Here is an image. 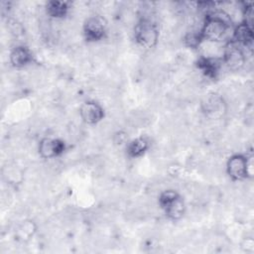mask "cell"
Returning a JSON list of instances; mask_svg holds the SVG:
<instances>
[{
  "label": "cell",
  "instance_id": "1",
  "mask_svg": "<svg viewBox=\"0 0 254 254\" xmlns=\"http://www.w3.org/2000/svg\"><path fill=\"white\" fill-rule=\"evenodd\" d=\"M231 29L232 21L228 14L222 10H211L206 13L198 32L202 41L219 43L227 39Z\"/></svg>",
  "mask_w": 254,
  "mask_h": 254
},
{
  "label": "cell",
  "instance_id": "2",
  "mask_svg": "<svg viewBox=\"0 0 254 254\" xmlns=\"http://www.w3.org/2000/svg\"><path fill=\"white\" fill-rule=\"evenodd\" d=\"M158 202L170 220H180L186 212L184 198L174 190H166L162 191L159 195Z\"/></svg>",
  "mask_w": 254,
  "mask_h": 254
},
{
  "label": "cell",
  "instance_id": "3",
  "mask_svg": "<svg viewBox=\"0 0 254 254\" xmlns=\"http://www.w3.org/2000/svg\"><path fill=\"white\" fill-rule=\"evenodd\" d=\"M134 38L141 48L150 50L158 43L159 29L152 20L142 18L134 27Z\"/></svg>",
  "mask_w": 254,
  "mask_h": 254
},
{
  "label": "cell",
  "instance_id": "4",
  "mask_svg": "<svg viewBox=\"0 0 254 254\" xmlns=\"http://www.w3.org/2000/svg\"><path fill=\"white\" fill-rule=\"evenodd\" d=\"M252 157L234 154L227 160L226 173L233 182L244 181L252 177Z\"/></svg>",
  "mask_w": 254,
  "mask_h": 254
},
{
  "label": "cell",
  "instance_id": "5",
  "mask_svg": "<svg viewBox=\"0 0 254 254\" xmlns=\"http://www.w3.org/2000/svg\"><path fill=\"white\" fill-rule=\"evenodd\" d=\"M107 20L101 15L88 17L82 27V34L86 42L95 43L103 40L107 33Z\"/></svg>",
  "mask_w": 254,
  "mask_h": 254
},
{
  "label": "cell",
  "instance_id": "6",
  "mask_svg": "<svg viewBox=\"0 0 254 254\" xmlns=\"http://www.w3.org/2000/svg\"><path fill=\"white\" fill-rule=\"evenodd\" d=\"M200 109L205 117L217 120L221 119L226 111L227 106L224 98L218 93H208L206 94L200 103Z\"/></svg>",
  "mask_w": 254,
  "mask_h": 254
},
{
  "label": "cell",
  "instance_id": "7",
  "mask_svg": "<svg viewBox=\"0 0 254 254\" xmlns=\"http://www.w3.org/2000/svg\"><path fill=\"white\" fill-rule=\"evenodd\" d=\"M221 62L232 71L241 69L246 62V56L243 48L231 40L227 41L224 46Z\"/></svg>",
  "mask_w": 254,
  "mask_h": 254
},
{
  "label": "cell",
  "instance_id": "8",
  "mask_svg": "<svg viewBox=\"0 0 254 254\" xmlns=\"http://www.w3.org/2000/svg\"><path fill=\"white\" fill-rule=\"evenodd\" d=\"M66 146L64 141L59 138H43L38 146L39 154L44 159H55L64 154Z\"/></svg>",
  "mask_w": 254,
  "mask_h": 254
},
{
  "label": "cell",
  "instance_id": "9",
  "mask_svg": "<svg viewBox=\"0 0 254 254\" xmlns=\"http://www.w3.org/2000/svg\"><path fill=\"white\" fill-rule=\"evenodd\" d=\"M79 115L84 123L88 125H95L104 118L105 112L98 102L87 100L80 105Z\"/></svg>",
  "mask_w": 254,
  "mask_h": 254
},
{
  "label": "cell",
  "instance_id": "10",
  "mask_svg": "<svg viewBox=\"0 0 254 254\" xmlns=\"http://www.w3.org/2000/svg\"><path fill=\"white\" fill-rule=\"evenodd\" d=\"M230 40L242 48L252 49L254 40L252 25H249L244 21L239 23L236 27L233 28Z\"/></svg>",
  "mask_w": 254,
  "mask_h": 254
},
{
  "label": "cell",
  "instance_id": "11",
  "mask_svg": "<svg viewBox=\"0 0 254 254\" xmlns=\"http://www.w3.org/2000/svg\"><path fill=\"white\" fill-rule=\"evenodd\" d=\"M196 66L198 70L207 78L209 79H216L219 71H220V66L222 62L214 59V58H208V57H200L196 61Z\"/></svg>",
  "mask_w": 254,
  "mask_h": 254
},
{
  "label": "cell",
  "instance_id": "12",
  "mask_svg": "<svg viewBox=\"0 0 254 254\" xmlns=\"http://www.w3.org/2000/svg\"><path fill=\"white\" fill-rule=\"evenodd\" d=\"M10 63L14 67L22 68L33 62V54L29 48L26 46H16L10 52Z\"/></svg>",
  "mask_w": 254,
  "mask_h": 254
},
{
  "label": "cell",
  "instance_id": "13",
  "mask_svg": "<svg viewBox=\"0 0 254 254\" xmlns=\"http://www.w3.org/2000/svg\"><path fill=\"white\" fill-rule=\"evenodd\" d=\"M150 145V141L147 137H137L127 144L126 154L131 159L140 158L149 150Z\"/></svg>",
  "mask_w": 254,
  "mask_h": 254
},
{
  "label": "cell",
  "instance_id": "14",
  "mask_svg": "<svg viewBox=\"0 0 254 254\" xmlns=\"http://www.w3.org/2000/svg\"><path fill=\"white\" fill-rule=\"evenodd\" d=\"M45 8L49 17L54 19H63L67 15L70 8V3L67 1L52 0L46 3Z\"/></svg>",
  "mask_w": 254,
  "mask_h": 254
},
{
  "label": "cell",
  "instance_id": "15",
  "mask_svg": "<svg viewBox=\"0 0 254 254\" xmlns=\"http://www.w3.org/2000/svg\"><path fill=\"white\" fill-rule=\"evenodd\" d=\"M34 231H35V228H34L33 221H25L19 226L17 230V235L21 240H27L31 236H33Z\"/></svg>",
  "mask_w": 254,
  "mask_h": 254
}]
</instances>
